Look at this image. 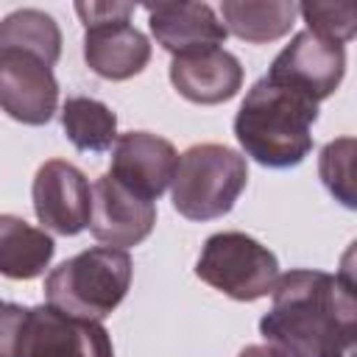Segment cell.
I'll use <instances>...</instances> for the list:
<instances>
[{"label":"cell","instance_id":"6da1fadb","mask_svg":"<svg viewBox=\"0 0 357 357\" xmlns=\"http://www.w3.org/2000/svg\"><path fill=\"white\" fill-rule=\"evenodd\" d=\"M259 335L282 357H354L357 298L346 265L337 276L312 268L279 273Z\"/></svg>","mask_w":357,"mask_h":357},{"label":"cell","instance_id":"7a4b0ae2","mask_svg":"<svg viewBox=\"0 0 357 357\" xmlns=\"http://www.w3.org/2000/svg\"><path fill=\"white\" fill-rule=\"evenodd\" d=\"M315 120L318 103L262 75L237 109L234 137L257 165L284 170L301 165L312 151Z\"/></svg>","mask_w":357,"mask_h":357},{"label":"cell","instance_id":"3957f363","mask_svg":"<svg viewBox=\"0 0 357 357\" xmlns=\"http://www.w3.org/2000/svg\"><path fill=\"white\" fill-rule=\"evenodd\" d=\"M131 257L123 248L95 245L61 265H56L45 279L47 304L89 321H103L112 315L131 287Z\"/></svg>","mask_w":357,"mask_h":357},{"label":"cell","instance_id":"277c9868","mask_svg":"<svg viewBox=\"0 0 357 357\" xmlns=\"http://www.w3.org/2000/svg\"><path fill=\"white\" fill-rule=\"evenodd\" d=\"M248 184L245 156L218 145L201 142L190 145L176 165L173 209L187 220H215L231 212L240 192Z\"/></svg>","mask_w":357,"mask_h":357},{"label":"cell","instance_id":"5b68a950","mask_svg":"<svg viewBox=\"0 0 357 357\" xmlns=\"http://www.w3.org/2000/svg\"><path fill=\"white\" fill-rule=\"evenodd\" d=\"M195 276L234 301H257L273 290L279 259L243 231H218L206 237L195 262Z\"/></svg>","mask_w":357,"mask_h":357},{"label":"cell","instance_id":"8992f818","mask_svg":"<svg viewBox=\"0 0 357 357\" xmlns=\"http://www.w3.org/2000/svg\"><path fill=\"white\" fill-rule=\"evenodd\" d=\"M14 357H114V346L100 321L36 304L25 307Z\"/></svg>","mask_w":357,"mask_h":357},{"label":"cell","instance_id":"52a82bcc","mask_svg":"<svg viewBox=\"0 0 357 357\" xmlns=\"http://www.w3.org/2000/svg\"><path fill=\"white\" fill-rule=\"evenodd\" d=\"M346 75V47L312 31H298L290 45L279 50L268 70V81L304 95L312 103L335 95Z\"/></svg>","mask_w":357,"mask_h":357},{"label":"cell","instance_id":"ba28073f","mask_svg":"<svg viewBox=\"0 0 357 357\" xmlns=\"http://www.w3.org/2000/svg\"><path fill=\"white\" fill-rule=\"evenodd\" d=\"M0 109L25 126H45L59 109L53 67L36 53L0 47Z\"/></svg>","mask_w":357,"mask_h":357},{"label":"cell","instance_id":"9c48e42d","mask_svg":"<svg viewBox=\"0 0 357 357\" xmlns=\"http://www.w3.org/2000/svg\"><path fill=\"white\" fill-rule=\"evenodd\" d=\"M33 212L45 229L61 237H73L89 226L92 187L73 162L50 159L39 165L33 176Z\"/></svg>","mask_w":357,"mask_h":357},{"label":"cell","instance_id":"30bf717a","mask_svg":"<svg viewBox=\"0 0 357 357\" xmlns=\"http://www.w3.org/2000/svg\"><path fill=\"white\" fill-rule=\"evenodd\" d=\"M178 153L170 139L151 131L117 134L109 176L145 201H156L173 181Z\"/></svg>","mask_w":357,"mask_h":357},{"label":"cell","instance_id":"8fae6325","mask_svg":"<svg viewBox=\"0 0 357 357\" xmlns=\"http://www.w3.org/2000/svg\"><path fill=\"white\" fill-rule=\"evenodd\" d=\"M156 226V206L123 184H117L109 173H103L92 184V206H89V231L95 240L112 248L139 245Z\"/></svg>","mask_w":357,"mask_h":357},{"label":"cell","instance_id":"7c38bea8","mask_svg":"<svg viewBox=\"0 0 357 357\" xmlns=\"http://www.w3.org/2000/svg\"><path fill=\"white\" fill-rule=\"evenodd\" d=\"M243 64L226 47H204L192 53L173 56L170 84L181 98L201 106H215L231 100L243 86Z\"/></svg>","mask_w":357,"mask_h":357},{"label":"cell","instance_id":"4fadbf2b","mask_svg":"<svg viewBox=\"0 0 357 357\" xmlns=\"http://www.w3.org/2000/svg\"><path fill=\"white\" fill-rule=\"evenodd\" d=\"M148 25L167 53L181 56L204 47H220L226 42V28L206 3H148Z\"/></svg>","mask_w":357,"mask_h":357},{"label":"cell","instance_id":"5bb4252c","mask_svg":"<svg viewBox=\"0 0 357 357\" xmlns=\"http://www.w3.org/2000/svg\"><path fill=\"white\" fill-rule=\"evenodd\" d=\"M84 61L100 78L126 81L148 67L151 42L131 22L95 25L84 33Z\"/></svg>","mask_w":357,"mask_h":357},{"label":"cell","instance_id":"9a60e30c","mask_svg":"<svg viewBox=\"0 0 357 357\" xmlns=\"http://www.w3.org/2000/svg\"><path fill=\"white\" fill-rule=\"evenodd\" d=\"M56 254V243L45 229L31 226L17 215H0V276L36 279Z\"/></svg>","mask_w":357,"mask_h":357},{"label":"cell","instance_id":"2e32d148","mask_svg":"<svg viewBox=\"0 0 357 357\" xmlns=\"http://www.w3.org/2000/svg\"><path fill=\"white\" fill-rule=\"evenodd\" d=\"M298 6L287 0H226L220 3V17L226 33H234L243 42L251 45H265L276 42L284 33H290L296 22Z\"/></svg>","mask_w":357,"mask_h":357},{"label":"cell","instance_id":"e0dca14e","mask_svg":"<svg viewBox=\"0 0 357 357\" xmlns=\"http://www.w3.org/2000/svg\"><path fill=\"white\" fill-rule=\"evenodd\" d=\"M61 128L78 151L103 153L117 139V114L95 98L75 95L61 106Z\"/></svg>","mask_w":357,"mask_h":357},{"label":"cell","instance_id":"ac0fdd59","mask_svg":"<svg viewBox=\"0 0 357 357\" xmlns=\"http://www.w3.org/2000/svg\"><path fill=\"white\" fill-rule=\"evenodd\" d=\"M0 47L36 53L53 67L61 56L59 22L42 8H17L0 20Z\"/></svg>","mask_w":357,"mask_h":357},{"label":"cell","instance_id":"d6986e66","mask_svg":"<svg viewBox=\"0 0 357 357\" xmlns=\"http://www.w3.org/2000/svg\"><path fill=\"white\" fill-rule=\"evenodd\" d=\"M354 156H357V142L354 137H337L321 148L318 156V173L324 187L340 201L346 209L357 206V190H354Z\"/></svg>","mask_w":357,"mask_h":357},{"label":"cell","instance_id":"ffe728a7","mask_svg":"<svg viewBox=\"0 0 357 357\" xmlns=\"http://www.w3.org/2000/svg\"><path fill=\"white\" fill-rule=\"evenodd\" d=\"M298 14L307 22V31L346 45L357 31V6L354 3H301Z\"/></svg>","mask_w":357,"mask_h":357},{"label":"cell","instance_id":"44dd1931","mask_svg":"<svg viewBox=\"0 0 357 357\" xmlns=\"http://www.w3.org/2000/svg\"><path fill=\"white\" fill-rule=\"evenodd\" d=\"M75 14L81 17L84 28L109 25V22H128L134 14L131 3H75Z\"/></svg>","mask_w":357,"mask_h":357},{"label":"cell","instance_id":"7402d4cb","mask_svg":"<svg viewBox=\"0 0 357 357\" xmlns=\"http://www.w3.org/2000/svg\"><path fill=\"white\" fill-rule=\"evenodd\" d=\"M237 357H282V354L265 343V346H245V349H243Z\"/></svg>","mask_w":357,"mask_h":357}]
</instances>
